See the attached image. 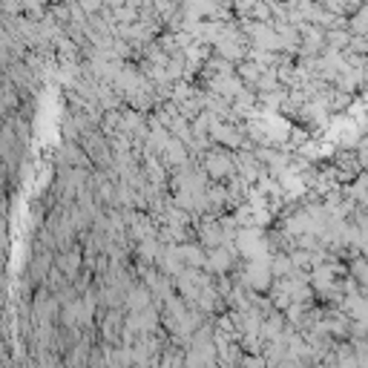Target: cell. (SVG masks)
I'll return each mask as SVG.
<instances>
[{
    "instance_id": "7a4b0ae2",
    "label": "cell",
    "mask_w": 368,
    "mask_h": 368,
    "mask_svg": "<svg viewBox=\"0 0 368 368\" xmlns=\"http://www.w3.org/2000/svg\"><path fill=\"white\" fill-rule=\"evenodd\" d=\"M331 40H334V44H348L351 38H348L345 32H334V34H331Z\"/></svg>"
},
{
    "instance_id": "6da1fadb",
    "label": "cell",
    "mask_w": 368,
    "mask_h": 368,
    "mask_svg": "<svg viewBox=\"0 0 368 368\" xmlns=\"http://www.w3.org/2000/svg\"><path fill=\"white\" fill-rule=\"evenodd\" d=\"M348 44H351V49H354V52H360V55H368V38H366V34H356V38H351Z\"/></svg>"
}]
</instances>
